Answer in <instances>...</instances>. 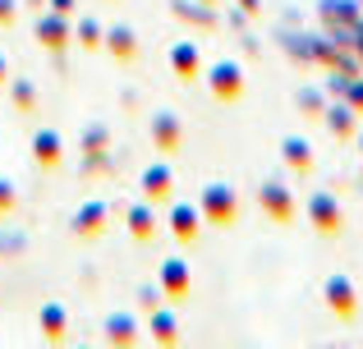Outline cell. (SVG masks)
Here are the masks:
<instances>
[{
	"mask_svg": "<svg viewBox=\"0 0 363 349\" xmlns=\"http://www.w3.org/2000/svg\"><path fill=\"white\" fill-rule=\"evenodd\" d=\"M327 304L336 308V317H345V322H350V317H354V308H359L354 285H350L345 276H331V280H327Z\"/></svg>",
	"mask_w": 363,
	"mask_h": 349,
	"instance_id": "cell-1",
	"label": "cell"
},
{
	"mask_svg": "<svg viewBox=\"0 0 363 349\" xmlns=\"http://www.w3.org/2000/svg\"><path fill=\"white\" fill-rule=\"evenodd\" d=\"M313 225L318 230H340V202L331 193H313Z\"/></svg>",
	"mask_w": 363,
	"mask_h": 349,
	"instance_id": "cell-2",
	"label": "cell"
},
{
	"mask_svg": "<svg viewBox=\"0 0 363 349\" xmlns=\"http://www.w3.org/2000/svg\"><path fill=\"white\" fill-rule=\"evenodd\" d=\"M331 129H336L340 138L354 134V106H336V110H331Z\"/></svg>",
	"mask_w": 363,
	"mask_h": 349,
	"instance_id": "cell-3",
	"label": "cell"
},
{
	"mask_svg": "<svg viewBox=\"0 0 363 349\" xmlns=\"http://www.w3.org/2000/svg\"><path fill=\"white\" fill-rule=\"evenodd\" d=\"M285 152H290V161L299 166V171L308 166V143H299V138H290V143H285Z\"/></svg>",
	"mask_w": 363,
	"mask_h": 349,
	"instance_id": "cell-4",
	"label": "cell"
},
{
	"mask_svg": "<svg viewBox=\"0 0 363 349\" xmlns=\"http://www.w3.org/2000/svg\"><path fill=\"white\" fill-rule=\"evenodd\" d=\"M267 207H272V212L281 216V221H285V216H290V198H285V193H276V188H272V193H267Z\"/></svg>",
	"mask_w": 363,
	"mask_h": 349,
	"instance_id": "cell-5",
	"label": "cell"
},
{
	"mask_svg": "<svg viewBox=\"0 0 363 349\" xmlns=\"http://www.w3.org/2000/svg\"><path fill=\"white\" fill-rule=\"evenodd\" d=\"M350 106H359V110H363V83H359V88H350Z\"/></svg>",
	"mask_w": 363,
	"mask_h": 349,
	"instance_id": "cell-6",
	"label": "cell"
}]
</instances>
